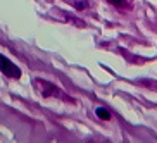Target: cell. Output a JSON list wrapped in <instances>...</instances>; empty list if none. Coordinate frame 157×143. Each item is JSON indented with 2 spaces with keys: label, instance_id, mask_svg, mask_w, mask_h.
Instances as JSON below:
<instances>
[{
  "label": "cell",
  "instance_id": "obj_1",
  "mask_svg": "<svg viewBox=\"0 0 157 143\" xmlns=\"http://www.w3.org/2000/svg\"><path fill=\"white\" fill-rule=\"evenodd\" d=\"M0 71H2L7 78H12V79L21 78V69H19L10 59H7V57L2 55V54H0Z\"/></svg>",
  "mask_w": 157,
  "mask_h": 143
},
{
  "label": "cell",
  "instance_id": "obj_2",
  "mask_svg": "<svg viewBox=\"0 0 157 143\" xmlns=\"http://www.w3.org/2000/svg\"><path fill=\"white\" fill-rule=\"evenodd\" d=\"M35 86L38 88V92L42 93L43 97H48V95H54V97H60V98H64V95H62V92H60L59 88H56L54 85H50L48 81H43V79L36 78V79H35Z\"/></svg>",
  "mask_w": 157,
  "mask_h": 143
},
{
  "label": "cell",
  "instance_id": "obj_3",
  "mask_svg": "<svg viewBox=\"0 0 157 143\" xmlns=\"http://www.w3.org/2000/svg\"><path fill=\"white\" fill-rule=\"evenodd\" d=\"M95 114H97L102 121H109V119H111V114H109V111H105L104 107H97V111H95Z\"/></svg>",
  "mask_w": 157,
  "mask_h": 143
},
{
  "label": "cell",
  "instance_id": "obj_4",
  "mask_svg": "<svg viewBox=\"0 0 157 143\" xmlns=\"http://www.w3.org/2000/svg\"><path fill=\"white\" fill-rule=\"evenodd\" d=\"M109 4H112V5H116V7H123V5L126 4V0H107Z\"/></svg>",
  "mask_w": 157,
  "mask_h": 143
}]
</instances>
